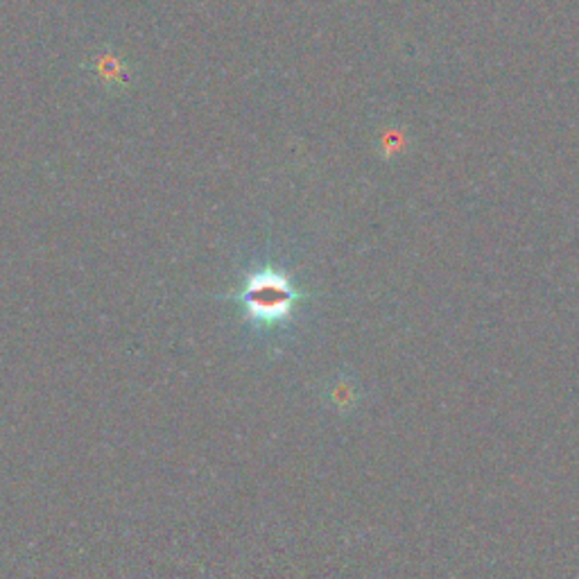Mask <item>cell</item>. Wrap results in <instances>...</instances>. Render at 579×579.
Listing matches in <instances>:
<instances>
[{"label":"cell","mask_w":579,"mask_h":579,"mask_svg":"<svg viewBox=\"0 0 579 579\" xmlns=\"http://www.w3.org/2000/svg\"><path fill=\"white\" fill-rule=\"evenodd\" d=\"M229 299L253 329L270 333L293 321L297 306L304 302V293L283 270L265 265L247 274Z\"/></svg>","instance_id":"1"}]
</instances>
